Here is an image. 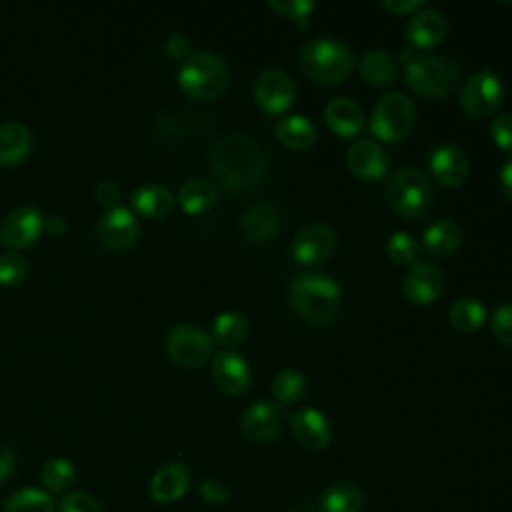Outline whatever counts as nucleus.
<instances>
[{
    "label": "nucleus",
    "instance_id": "nucleus-1",
    "mask_svg": "<svg viewBox=\"0 0 512 512\" xmlns=\"http://www.w3.org/2000/svg\"><path fill=\"white\" fill-rule=\"evenodd\" d=\"M210 168L228 190L254 188L266 174V154L248 134L232 132L216 140L210 150Z\"/></svg>",
    "mask_w": 512,
    "mask_h": 512
},
{
    "label": "nucleus",
    "instance_id": "nucleus-2",
    "mask_svg": "<svg viewBox=\"0 0 512 512\" xmlns=\"http://www.w3.org/2000/svg\"><path fill=\"white\" fill-rule=\"evenodd\" d=\"M290 306L306 322L328 324L340 308V286L316 272H304L290 286Z\"/></svg>",
    "mask_w": 512,
    "mask_h": 512
},
{
    "label": "nucleus",
    "instance_id": "nucleus-3",
    "mask_svg": "<svg viewBox=\"0 0 512 512\" xmlns=\"http://www.w3.org/2000/svg\"><path fill=\"white\" fill-rule=\"evenodd\" d=\"M300 64L306 76L314 82L334 86L350 76L354 68V54L344 42L316 38L302 46Z\"/></svg>",
    "mask_w": 512,
    "mask_h": 512
},
{
    "label": "nucleus",
    "instance_id": "nucleus-4",
    "mask_svg": "<svg viewBox=\"0 0 512 512\" xmlns=\"http://www.w3.org/2000/svg\"><path fill=\"white\" fill-rule=\"evenodd\" d=\"M178 84L184 94L196 100H212L220 96L228 84V66L214 52H194L180 66Z\"/></svg>",
    "mask_w": 512,
    "mask_h": 512
},
{
    "label": "nucleus",
    "instance_id": "nucleus-5",
    "mask_svg": "<svg viewBox=\"0 0 512 512\" xmlns=\"http://www.w3.org/2000/svg\"><path fill=\"white\" fill-rule=\"evenodd\" d=\"M406 84L420 96L438 100L446 98L460 78V68L446 56H412L404 62Z\"/></svg>",
    "mask_w": 512,
    "mask_h": 512
},
{
    "label": "nucleus",
    "instance_id": "nucleus-6",
    "mask_svg": "<svg viewBox=\"0 0 512 512\" xmlns=\"http://www.w3.org/2000/svg\"><path fill=\"white\" fill-rule=\"evenodd\" d=\"M386 198L400 216L418 220L430 210L432 186L422 172L414 168H402L388 180Z\"/></svg>",
    "mask_w": 512,
    "mask_h": 512
},
{
    "label": "nucleus",
    "instance_id": "nucleus-7",
    "mask_svg": "<svg viewBox=\"0 0 512 512\" xmlns=\"http://www.w3.org/2000/svg\"><path fill=\"white\" fill-rule=\"evenodd\" d=\"M414 124V102L402 92L384 94L372 110L370 132L382 142L404 140Z\"/></svg>",
    "mask_w": 512,
    "mask_h": 512
},
{
    "label": "nucleus",
    "instance_id": "nucleus-8",
    "mask_svg": "<svg viewBox=\"0 0 512 512\" xmlns=\"http://www.w3.org/2000/svg\"><path fill=\"white\" fill-rule=\"evenodd\" d=\"M168 356L186 368L202 366L212 354V338L198 326L178 324L166 334Z\"/></svg>",
    "mask_w": 512,
    "mask_h": 512
},
{
    "label": "nucleus",
    "instance_id": "nucleus-9",
    "mask_svg": "<svg viewBox=\"0 0 512 512\" xmlns=\"http://www.w3.org/2000/svg\"><path fill=\"white\" fill-rule=\"evenodd\" d=\"M504 98L502 78L490 70L476 72L466 80L460 92L462 110L472 118H484L492 114Z\"/></svg>",
    "mask_w": 512,
    "mask_h": 512
},
{
    "label": "nucleus",
    "instance_id": "nucleus-10",
    "mask_svg": "<svg viewBox=\"0 0 512 512\" xmlns=\"http://www.w3.org/2000/svg\"><path fill=\"white\" fill-rule=\"evenodd\" d=\"M334 248H336L334 230L324 222H310L296 232L290 244V254L298 264L314 266L328 260Z\"/></svg>",
    "mask_w": 512,
    "mask_h": 512
},
{
    "label": "nucleus",
    "instance_id": "nucleus-11",
    "mask_svg": "<svg viewBox=\"0 0 512 512\" xmlns=\"http://www.w3.org/2000/svg\"><path fill=\"white\" fill-rule=\"evenodd\" d=\"M286 410L278 402L260 400L248 406L242 414V434L252 442H272L278 438L286 424Z\"/></svg>",
    "mask_w": 512,
    "mask_h": 512
},
{
    "label": "nucleus",
    "instance_id": "nucleus-12",
    "mask_svg": "<svg viewBox=\"0 0 512 512\" xmlns=\"http://www.w3.org/2000/svg\"><path fill=\"white\" fill-rule=\"evenodd\" d=\"M254 98L266 114H282L292 108L296 100V86L292 78L276 68L258 74L254 84Z\"/></svg>",
    "mask_w": 512,
    "mask_h": 512
},
{
    "label": "nucleus",
    "instance_id": "nucleus-13",
    "mask_svg": "<svg viewBox=\"0 0 512 512\" xmlns=\"http://www.w3.org/2000/svg\"><path fill=\"white\" fill-rule=\"evenodd\" d=\"M44 228V218L36 206L24 204L10 210L0 222V240L12 248L32 244Z\"/></svg>",
    "mask_w": 512,
    "mask_h": 512
},
{
    "label": "nucleus",
    "instance_id": "nucleus-14",
    "mask_svg": "<svg viewBox=\"0 0 512 512\" xmlns=\"http://www.w3.org/2000/svg\"><path fill=\"white\" fill-rule=\"evenodd\" d=\"M96 232L104 246L112 250H122L138 238L140 226L130 208L114 206L100 218Z\"/></svg>",
    "mask_w": 512,
    "mask_h": 512
},
{
    "label": "nucleus",
    "instance_id": "nucleus-15",
    "mask_svg": "<svg viewBox=\"0 0 512 512\" xmlns=\"http://www.w3.org/2000/svg\"><path fill=\"white\" fill-rule=\"evenodd\" d=\"M444 286L442 270L432 262H414L404 276V296L418 306L434 302Z\"/></svg>",
    "mask_w": 512,
    "mask_h": 512
},
{
    "label": "nucleus",
    "instance_id": "nucleus-16",
    "mask_svg": "<svg viewBox=\"0 0 512 512\" xmlns=\"http://www.w3.org/2000/svg\"><path fill=\"white\" fill-rule=\"evenodd\" d=\"M212 378H214V384L224 394L238 396L248 390L252 372L248 362L240 354L232 350H224V352H218L212 360Z\"/></svg>",
    "mask_w": 512,
    "mask_h": 512
},
{
    "label": "nucleus",
    "instance_id": "nucleus-17",
    "mask_svg": "<svg viewBox=\"0 0 512 512\" xmlns=\"http://www.w3.org/2000/svg\"><path fill=\"white\" fill-rule=\"evenodd\" d=\"M280 230V214L272 202H254L240 220V234L250 244H264Z\"/></svg>",
    "mask_w": 512,
    "mask_h": 512
},
{
    "label": "nucleus",
    "instance_id": "nucleus-18",
    "mask_svg": "<svg viewBox=\"0 0 512 512\" xmlns=\"http://www.w3.org/2000/svg\"><path fill=\"white\" fill-rule=\"evenodd\" d=\"M430 174L446 188L458 186L468 176V158L456 144H442L430 154Z\"/></svg>",
    "mask_w": 512,
    "mask_h": 512
},
{
    "label": "nucleus",
    "instance_id": "nucleus-19",
    "mask_svg": "<svg viewBox=\"0 0 512 512\" xmlns=\"http://www.w3.org/2000/svg\"><path fill=\"white\" fill-rule=\"evenodd\" d=\"M294 438L308 450H322L330 444L332 430L326 416L316 408H302L290 416Z\"/></svg>",
    "mask_w": 512,
    "mask_h": 512
},
{
    "label": "nucleus",
    "instance_id": "nucleus-20",
    "mask_svg": "<svg viewBox=\"0 0 512 512\" xmlns=\"http://www.w3.org/2000/svg\"><path fill=\"white\" fill-rule=\"evenodd\" d=\"M446 32L448 20L436 8H420L406 26V38L414 48H432L444 40Z\"/></svg>",
    "mask_w": 512,
    "mask_h": 512
},
{
    "label": "nucleus",
    "instance_id": "nucleus-21",
    "mask_svg": "<svg viewBox=\"0 0 512 512\" xmlns=\"http://www.w3.org/2000/svg\"><path fill=\"white\" fill-rule=\"evenodd\" d=\"M190 488V472L180 462L164 464L156 470L148 484V494L158 504H168L182 498Z\"/></svg>",
    "mask_w": 512,
    "mask_h": 512
},
{
    "label": "nucleus",
    "instance_id": "nucleus-22",
    "mask_svg": "<svg viewBox=\"0 0 512 512\" xmlns=\"http://www.w3.org/2000/svg\"><path fill=\"white\" fill-rule=\"evenodd\" d=\"M348 168L364 180H382L388 172L386 152L370 140L354 142L346 152Z\"/></svg>",
    "mask_w": 512,
    "mask_h": 512
},
{
    "label": "nucleus",
    "instance_id": "nucleus-23",
    "mask_svg": "<svg viewBox=\"0 0 512 512\" xmlns=\"http://www.w3.org/2000/svg\"><path fill=\"white\" fill-rule=\"evenodd\" d=\"M324 120L332 128L334 134L344 136V138H352V136L360 134V130L364 126L362 108L350 98L330 100L324 110Z\"/></svg>",
    "mask_w": 512,
    "mask_h": 512
},
{
    "label": "nucleus",
    "instance_id": "nucleus-24",
    "mask_svg": "<svg viewBox=\"0 0 512 512\" xmlns=\"http://www.w3.org/2000/svg\"><path fill=\"white\" fill-rule=\"evenodd\" d=\"M32 146V136L26 124L8 120L0 124V164L20 162Z\"/></svg>",
    "mask_w": 512,
    "mask_h": 512
},
{
    "label": "nucleus",
    "instance_id": "nucleus-25",
    "mask_svg": "<svg viewBox=\"0 0 512 512\" xmlns=\"http://www.w3.org/2000/svg\"><path fill=\"white\" fill-rule=\"evenodd\" d=\"M462 242V230L454 220H438L422 234V248L430 256H448Z\"/></svg>",
    "mask_w": 512,
    "mask_h": 512
},
{
    "label": "nucleus",
    "instance_id": "nucleus-26",
    "mask_svg": "<svg viewBox=\"0 0 512 512\" xmlns=\"http://www.w3.org/2000/svg\"><path fill=\"white\" fill-rule=\"evenodd\" d=\"M360 76L372 86H386L398 76L396 58L382 48L368 50L360 60Z\"/></svg>",
    "mask_w": 512,
    "mask_h": 512
},
{
    "label": "nucleus",
    "instance_id": "nucleus-27",
    "mask_svg": "<svg viewBox=\"0 0 512 512\" xmlns=\"http://www.w3.org/2000/svg\"><path fill=\"white\" fill-rule=\"evenodd\" d=\"M276 138L290 150H306L316 142V126L300 114H290L276 124Z\"/></svg>",
    "mask_w": 512,
    "mask_h": 512
},
{
    "label": "nucleus",
    "instance_id": "nucleus-28",
    "mask_svg": "<svg viewBox=\"0 0 512 512\" xmlns=\"http://www.w3.org/2000/svg\"><path fill=\"white\" fill-rule=\"evenodd\" d=\"M216 198L218 190L208 178H190L178 190V202L188 214H202L210 210Z\"/></svg>",
    "mask_w": 512,
    "mask_h": 512
},
{
    "label": "nucleus",
    "instance_id": "nucleus-29",
    "mask_svg": "<svg viewBox=\"0 0 512 512\" xmlns=\"http://www.w3.org/2000/svg\"><path fill=\"white\" fill-rule=\"evenodd\" d=\"M130 202L132 206L144 214V216H152V218H158V216H164L172 210L174 206V196L172 192L162 186V184H142L138 186L132 196H130Z\"/></svg>",
    "mask_w": 512,
    "mask_h": 512
},
{
    "label": "nucleus",
    "instance_id": "nucleus-30",
    "mask_svg": "<svg viewBox=\"0 0 512 512\" xmlns=\"http://www.w3.org/2000/svg\"><path fill=\"white\" fill-rule=\"evenodd\" d=\"M364 496L358 486L342 482L322 494V512H362Z\"/></svg>",
    "mask_w": 512,
    "mask_h": 512
},
{
    "label": "nucleus",
    "instance_id": "nucleus-31",
    "mask_svg": "<svg viewBox=\"0 0 512 512\" xmlns=\"http://www.w3.org/2000/svg\"><path fill=\"white\" fill-rule=\"evenodd\" d=\"M248 336V320L240 312H222L214 318L212 338L222 346H236Z\"/></svg>",
    "mask_w": 512,
    "mask_h": 512
},
{
    "label": "nucleus",
    "instance_id": "nucleus-32",
    "mask_svg": "<svg viewBox=\"0 0 512 512\" xmlns=\"http://www.w3.org/2000/svg\"><path fill=\"white\" fill-rule=\"evenodd\" d=\"M486 320V308L476 298H458L450 308V324L460 332H476Z\"/></svg>",
    "mask_w": 512,
    "mask_h": 512
},
{
    "label": "nucleus",
    "instance_id": "nucleus-33",
    "mask_svg": "<svg viewBox=\"0 0 512 512\" xmlns=\"http://www.w3.org/2000/svg\"><path fill=\"white\" fill-rule=\"evenodd\" d=\"M4 512H54V498L38 488H22L6 500Z\"/></svg>",
    "mask_w": 512,
    "mask_h": 512
},
{
    "label": "nucleus",
    "instance_id": "nucleus-34",
    "mask_svg": "<svg viewBox=\"0 0 512 512\" xmlns=\"http://www.w3.org/2000/svg\"><path fill=\"white\" fill-rule=\"evenodd\" d=\"M272 394L278 404L298 402L306 394V378L298 370H282L272 380Z\"/></svg>",
    "mask_w": 512,
    "mask_h": 512
},
{
    "label": "nucleus",
    "instance_id": "nucleus-35",
    "mask_svg": "<svg viewBox=\"0 0 512 512\" xmlns=\"http://www.w3.org/2000/svg\"><path fill=\"white\" fill-rule=\"evenodd\" d=\"M76 478V470L66 458H52L42 466V484L48 490L60 492L66 490Z\"/></svg>",
    "mask_w": 512,
    "mask_h": 512
},
{
    "label": "nucleus",
    "instance_id": "nucleus-36",
    "mask_svg": "<svg viewBox=\"0 0 512 512\" xmlns=\"http://www.w3.org/2000/svg\"><path fill=\"white\" fill-rule=\"evenodd\" d=\"M386 252H388L390 260L396 262V264H414L418 254H420V246H418V242L414 240L412 234H408V232H394L388 238Z\"/></svg>",
    "mask_w": 512,
    "mask_h": 512
},
{
    "label": "nucleus",
    "instance_id": "nucleus-37",
    "mask_svg": "<svg viewBox=\"0 0 512 512\" xmlns=\"http://www.w3.org/2000/svg\"><path fill=\"white\" fill-rule=\"evenodd\" d=\"M268 6H270L276 14L284 16V18H288V20H296L300 26H306V24H308V16H310V12L316 8V4L310 2V0H288V2H276V0H272V2H268Z\"/></svg>",
    "mask_w": 512,
    "mask_h": 512
},
{
    "label": "nucleus",
    "instance_id": "nucleus-38",
    "mask_svg": "<svg viewBox=\"0 0 512 512\" xmlns=\"http://www.w3.org/2000/svg\"><path fill=\"white\" fill-rule=\"evenodd\" d=\"M28 272V264L22 256L14 252H6L0 256V284L12 286L18 284Z\"/></svg>",
    "mask_w": 512,
    "mask_h": 512
},
{
    "label": "nucleus",
    "instance_id": "nucleus-39",
    "mask_svg": "<svg viewBox=\"0 0 512 512\" xmlns=\"http://www.w3.org/2000/svg\"><path fill=\"white\" fill-rule=\"evenodd\" d=\"M492 332L504 346H512V302L500 304L492 314Z\"/></svg>",
    "mask_w": 512,
    "mask_h": 512
},
{
    "label": "nucleus",
    "instance_id": "nucleus-40",
    "mask_svg": "<svg viewBox=\"0 0 512 512\" xmlns=\"http://www.w3.org/2000/svg\"><path fill=\"white\" fill-rule=\"evenodd\" d=\"M492 142L506 152H512V114H500L490 124Z\"/></svg>",
    "mask_w": 512,
    "mask_h": 512
},
{
    "label": "nucleus",
    "instance_id": "nucleus-41",
    "mask_svg": "<svg viewBox=\"0 0 512 512\" xmlns=\"http://www.w3.org/2000/svg\"><path fill=\"white\" fill-rule=\"evenodd\" d=\"M60 512H102V508L92 496L84 492H70L60 502Z\"/></svg>",
    "mask_w": 512,
    "mask_h": 512
},
{
    "label": "nucleus",
    "instance_id": "nucleus-42",
    "mask_svg": "<svg viewBox=\"0 0 512 512\" xmlns=\"http://www.w3.org/2000/svg\"><path fill=\"white\" fill-rule=\"evenodd\" d=\"M200 496H202V500H204L206 504L218 506V504L226 502L228 490H226V486H224L222 482L210 478V480H204V482H202V486H200Z\"/></svg>",
    "mask_w": 512,
    "mask_h": 512
},
{
    "label": "nucleus",
    "instance_id": "nucleus-43",
    "mask_svg": "<svg viewBox=\"0 0 512 512\" xmlns=\"http://www.w3.org/2000/svg\"><path fill=\"white\" fill-rule=\"evenodd\" d=\"M164 50L170 58L174 60H182V58H188L190 56V40L184 36V34H170L164 42Z\"/></svg>",
    "mask_w": 512,
    "mask_h": 512
},
{
    "label": "nucleus",
    "instance_id": "nucleus-44",
    "mask_svg": "<svg viewBox=\"0 0 512 512\" xmlns=\"http://www.w3.org/2000/svg\"><path fill=\"white\" fill-rule=\"evenodd\" d=\"M96 200L106 206L108 210L118 206V200H120V186L112 180H102L98 186H96Z\"/></svg>",
    "mask_w": 512,
    "mask_h": 512
},
{
    "label": "nucleus",
    "instance_id": "nucleus-45",
    "mask_svg": "<svg viewBox=\"0 0 512 512\" xmlns=\"http://www.w3.org/2000/svg\"><path fill=\"white\" fill-rule=\"evenodd\" d=\"M382 6L396 16H404V14H412V12H418L420 8H424V2H420V0H384Z\"/></svg>",
    "mask_w": 512,
    "mask_h": 512
},
{
    "label": "nucleus",
    "instance_id": "nucleus-46",
    "mask_svg": "<svg viewBox=\"0 0 512 512\" xmlns=\"http://www.w3.org/2000/svg\"><path fill=\"white\" fill-rule=\"evenodd\" d=\"M12 468H14V452L8 444L0 440V482L10 476Z\"/></svg>",
    "mask_w": 512,
    "mask_h": 512
},
{
    "label": "nucleus",
    "instance_id": "nucleus-47",
    "mask_svg": "<svg viewBox=\"0 0 512 512\" xmlns=\"http://www.w3.org/2000/svg\"><path fill=\"white\" fill-rule=\"evenodd\" d=\"M500 186L508 198H512V156L500 168Z\"/></svg>",
    "mask_w": 512,
    "mask_h": 512
},
{
    "label": "nucleus",
    "instance_id": "nucleus-48",
    "mask_svg": "<svg viewBox=\"0 0 512 512\" xmlns=\"http://www.w3.org/2000/svg\"><path fill=\"white\" fill-rule=\"evenodd\" d=\"M44 228L48 230V234L52 236H60L66 230V220L62 216H48L44 220Z\"/></svg>",
    "mask_w": 512,
    "mask_h": 512
},
{
    "label": "nucleus",
    "instance_id": "nucleus-49",
    "mask_svg": "<svg viewBox=\"0 0 512 512\" xmlns=\"http://www.w3.org/2000/svg\"><path fill=\"white\" fill-rule=\"evenodd\" d=\"M292 512H300V510H292Z\"/></svg>",
    "mask_w": 512,
    "mask_h": 512
}]
</instances>
